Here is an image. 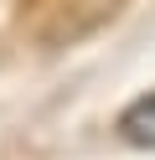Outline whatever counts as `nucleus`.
<instances>
[{
    "instance_id": "f257e3e1",
    "label": "nucleus",
    "mask_w": 155,
    "mask_h": 160,
    "mask_svg": "<svg viewBox=\"0 0 155 160\" xmlns=\"http://www.w3.org/2000/svg\"><path fill=\"white\" fill-rule=\"evenodd\" d=\"M119 134L129 139V145L155 150V88H150V93H140V98L119 114Z\"/></svg>"
}]
</instances>
